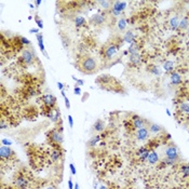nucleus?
<instances>
[{
  "instance_id": "nucleus-1",
  "label": "nucleus",
  "mask_w": 189,
  "mask_h": 189,
  "mask_svg": "<svg viewBox=\"0 0 189 189\" xmlns=\"http://www.w3.org/2000/svg\"><path fill=\"white\" fill-rule=\"evenodd\" d=\"M95 82L99 86V88L104 90L109 91V92H115V93H122L124 92L122 84L117 80L116 78L112 75H101L96 78Z\"/></svg>"
},
{
  "instance_id": "nucleus-2",
  "label": "nucleus",
  "mask_w": 189,
  "mask_h": 189,
  "mask_svg": "<svg viewBox=\"0 0 189 189\" xmlns=\"http://www.w3.org/2000/svg\"><path fill=\"white\" fill-rule=\"evenodd\" d=\"M78 69L80 70V71H82L83 74L92 75V74L97 71L99 65H97V62H96V60L94 57L86 55V56H83L78 62Z\"/></svg>"
},
{
  "instance_id": "nucleus-3",
  "label": "nucleus",
  "mask_w": 189,
  "mask_h": 189,
  "mask_svg": "<svg viewBox=\"0 0 189 189\" xmlns=\"http://www.w3.org/2000/svg\"><path fill=\"white\" fill-rule=\"evenodd\" d=\"M120 46L119 44L115 43V42H110L107 46H105V48L103 49L104 52V56L106 60H112L117 54H118V51H119Z\"/></svg>"
},
{
  "instance_id": "nucleus-4",
  "label": "nucleus",
  "mask_w": 189,
  "mask_h": 189,
  "mask_svg": "<svg viewBox=\"0 0 189 189\" xmlns=\"http://www.w3.org/2000/svg\"><path fill=\"white\" fill-rule=\"evenodd\" d=\"M48 138L53 145H62L64 142L63 133L58 129H53L48 132Z\"/></svg>"
},
{
  "instance_id": "nucleus-5",
  "label": "nucleus",
  "mask_w": 189,
  "mask_h": 189,
  "mask_svg": "<svg viewBox=\"0 0 189 189\" xmlns=\"http://www.w3.org/2000/svg\"><path fill=\"white\" fill-rule=\"evenodd\" d=\"M128 5L127 1H115L112 2V14L114 16H120L122 14V12L125 10Z\"/></svg>"
},
{
  "instance_id": "nucleus-6",
  "label": "nucleus",
  "mask_w": 189,
  "mask_h": 189,
  "mask_svg": "<svg viewBox=\"0 0 189 189\" xmlns=\"http://www.w3.org/2000/svg\"><path fill=\"white\" fill-rule=\"evenodd\" d=\"M105 21H106V13L105 12L93 14L90 18L91 24H92V25H95V26L103 25V24L105 23Z\"/></svg>"
},
{
  "instance_id": "nucleus-7",
  "label": "nucleus",
  "mask_w": 189,
  "mask_h": 189,
  "mask_svg": "<svg viewBox=\"0 0 189 189\" xmlns=\"http://www.w3.org/2000/svg\"><path fill=\"white\" fill-rule=\"evenodd\" d=\"M165 157L172 160H175L178 162L179 160V153L176 146H169L165 149Z\"/></svg>"
},
{
  "instance_id": "nucleus-8",
  "label": "nucleus",
  "mask_w": 189,
  "mask_h": 189,
  "mask_svg": "<svg viewBox=\"0 0 189 189\" xmlns=\"http://www.w3.org/2000/svg\"><path fill=\"white\" fill-rule=\"evenodd\" d=\"M21 60L25 63V65H31L35 61V53L31 50L25 49L22 53Z\"/></svg>"
},
{
  "instance_id": "nucleus-9",
  "label": "nucleus",
  "mask_w": 189,
  "mask_h": 189,
  "mask_svg": "<svg viewBox=\"0 0 189 189\" xmlns=\"http://www.w3.org/2000/svg\"><path fill=\"white\" fill-rule=\"evenodd\" d=\"M42 101H43L44 106L49 108H55L56 107V97L53 94H44L42 95Z\"/></svg>"
},
{
  "instance_id": "nucleus-10",
  "label": "nucleus",
  "mask_w": 189,
  "mask_h": 189,
  "mask_svg": "<svg viewBox=\"0 0 189 189\" xmlns=\"http://www.w3.org/2000/svg\"><path fill=\"white\" fill-rule=\"evenodd\" d=\"M13 184H14L15 188L17 189H26L27 186H28V181H27V178L24 175L18 174L17 176L15 177V179H14V181H13Z\"/></svg>"
},
{
  "instance_id": "nucleus-11",
  "label": "nucleus",
  "mask_w": 189,
  "mask_h": 189,
  "mask_svg": "<svg viewBox=\"0 0 189 189\" xmlns=\"http://www.w3.org/2000/svg\"><path fill=\"white\" fill-rule=\"evenodd\" d=\"M0 157L2 160H9L14 157V151L8 146H1L0 147Z\"/></svg>"
},
{
  "instance_id": "nucleus-12",
  "label": "nucleus",
  "mask_w": 189,
  "mask_h": 189,
  "mask_svg": "<svg viewBox=\"0 0 189 189\" xmlns=\"http://www.w3.org/2000/svg\"><path fill=\"white\" fill-rule=\"evenodd\" d=\"M132 124H133V128H134V129H136V130L142 129V128L145 127L146 120L143 119L142 117L137 116V115H133L132 116Z\"/></svg>"
},
{
  "instance_id": "nucleus-13",
  "label": "nucleus",
  "mask_w": 189,
  "mask_h": 189,
  "mask_svg": "<svg viewBox=\"0 0 189 189\" xmlns=\"http://www.w3.org/2000/svg\"><path fill=\"white\" fill-rule=\"evenodd\" d=\"M149 133H150L149 130L146 127L142 128V129H138L136 131V138L138 140H140V142H145V140H147L149 138Z\"/></svg>"
},
{
  "instance_id": "nucleus-14",
  "label": "nucleus",
  "mask_w": 189,
  "mask_h": 189,
  "mask_svg": "<svg viewBox=\"0 0 189 189\" xmlns=\"http://www.w3.org/2000/svg\"><path fill=\"white\" fill-rule=\"evenodd\" d=\"M150 151H151V149H149V148L146 147V146H143V147L137 149L136 155H137V157L140 158V161H146L148 159V156H149Z\"/></svg>"
},
{
  "instance_id": "nucleus-15",
  "label": "nucleus",
  "mask_w": 189,
  "mask_h": 189,
  "mask_svg": "<svg viewBox=\"0 0 189 189\" xmlns=\"http://www.w3.org/2000/svg\"><path fill=\"white\" fill-rule=\"evenodd\" d=\"M47 117L49 118V119H51L53 122H57L58 120H61V112H60V109L57 108V107L53 108L51 112L48 114Z\"/></svg>"
},
{
  "instance_id": "nucleus-16",
  "label": "nucleus",
  "mask_w": 189,
  "mask_h": 189,
  "mask_svg": "<svg viewBox=\"0 0 189 189\" xmlns=\"http://www.w3.org/2000/svg\"><path fill=\"white\" fill-rule=\"evenodd\" d=\"M129 62L133 66H140L142 63V56L140 53H134V54L129 55Z\"/></svg>"
},
{
  "instance_id": "nucleus-17",
  "label": "nucleus",
  "mask_w": 189,
  "mask_h": 189,
  "mask_svg": "<svg viewBox=\"0 0 189 189\" xmlns=\"http://www.w3.org/2000/svg\"><path fill=\"white\" fill-rule=\"evenodd\" d=\"M178 25H179V17L177 15H174L170 18L169 21V26L172 30H177L178 29Z\"/></svg>"
},
{
  "instance_id": "nucleus-18",
  "label": "nucleus",
  "mask_w": 189,
  "mask_h": 189,
  "mask_svg": "<svg viewBox=\"0 0 189 189\" xmlns=\"http://www.w3.org/2000/svg\"><path fill=\"white\" fill-rule=\"evenodd\" d=\"M62 158V150L61 149H53L50 153V159H51L52 162H57Z\"/></svg>"
},
{
  "instance_id": "nucleus-19",
  "label": "nucleus",
  "mask_w": 189,
  "mask_h": 189,
  "mask_svg": "<svg viewBox=\"0 0 189 189\" xmlns=\"http://www.w3.org/2000/svg\"><path fill=\"white\" fill-rule=\"evenodd\" d=\"M170 79H171V82L174 86H178L181 82V76L176 71H173V73L170 74Z\"/></svg>"
},
{
  "instance_id": "nucleus-20",
  "label": "nucleus",
  "mask_w": 189,
  "mask_h": 189,
  "mask_svg": "<svg viewBox=\"0 0 189 189\" xmlns=\"http://www.w3.org/2000/svg\"><path fill=\"white\" fill-rule=\"evenodd\" d=\"M122 40H123L124 42H127V43H129V44H132L133 42H135V35L133 34V31L129 30V31H127L124 35H123Z\"/></svg>"
},
{
  "instance_id": "nucleus-21",
  "label": "nucleus",
  "mask_w": 189,
  "mask_h": 189,
  "mask_svg": "<svg viewBox=\"0 0 189 189\" xmlns=\"http://www.w3.org/2000/svg\"><path fill=\"white\" fill-rule=\"evenodd\" d=\"M147 161H148V163H149V164H156V163H157V162L159 161L158 153H157V151H155V150H151L150 153H149V156H148Z\"/></svg>"
},
{
  "instance_id": "nucleus-22",
  "label": "nucleus",
  "mask_w": 189,
  "mask_h": 189,
  "mask_svg": "<svg viewBox=\"0 0 189 189\" xmlns=\"http://www.w3.org/2000/svg\"><path fill=\"white\" fill-rule=\"evenodd\" d=\"M93 129H94V131H96V132H99V133L104 132V131H105V123H104L103 120H101V119L96 120L93 124Z\"/></svg>"
},
{
  "instance_id": "nucleus-23",
  "label": "nucleus",
  "mask_w": 189,
  "mask_h": 189,
  "mask_svg": "<svg viewBox=\"0 0 189 189\" xmlns=\"http://www.w3.org/2000/svg\"><path fill=\"white\" fill-rule=\"evenodd\" d=\"M74 22H75V25H76V27H77V28H80V27H84V26L87 25L86 18L83 17V16H80V15L76 16V17L74 18Z\"/></svg>"
},
{
  "instance_id": "nucleus-24",
  "label": "nucleus",
  "mask_w": 189,
  "mask_h": 189,
  "mask_svg": "<svg viewBox=\"0 0 189 189\" xmlns=\"http://www.w3.org/2000/svg\"><path fill=\"white\" fill-rule=\"evenodd\" d=\"M148 130H149V132L153 133V134H158V133L162 132L163 128L161 127V125L157 124V123H150V125L148 127Z\"/></svg>"
},
{
  "instance_id": "nucleus-25",
  "label": "nucleus",
  "mask_w": 189,
  "mask_h": 189,
  "mask_svg": "<svg viewBox=\"0 0 189 189\" xmlns=\"http://www.w3.org/2000/svg\"><path fill=\"white\" fill-rule=\"evenodd\" d=\"M189 28V18L187 16H184L179 21V25H178V29L181 30H186V29Z\"/></svg>"
},
{
  "instance_id": "nucleus-26",
  "label": "nucleus",
  "mask_w": 189,
  "mask_h": 189,
  "mask_svg": "<svg viewBox=\"0 0 189 189\" xmlns=\"http://www.w3.org/2000/svg\"><path fill=\"white\" fill-rule=\"evenodd\" d=\"M127 26H128V20L124 17H121L118 21V23H117V27H118V30L119 31H123L127 28Z\"/></svg>"
},
{
  "instance_id": "nucleus-27",
  "label": "nucleus",
  "mask_w": 189,
  "mask_h": 189,
  "mask_svg": "<svg viewBox=\"0 0 189 189\" xmlns=\"http://www.w3.org/2000/svg\"><path fill=\"white\" fill-rule=\"evenodd\" d=\"M163 69L166 73H173L174 71V63L172 61H165L163 63Z\"/></svg>"
},
{
  "instance_id": "nucleus-28",
  "label": "nucleus",
  "mask_w": 189,
  "mask_h": 189,
  "mask_svg": "<svg viewBox=\"0 0 189 189\" xmlns=\"http://www.w3.org/2000/svg\"><path fill=\"white\" fill-rule=\"evenodd\" d=\"M179 172L181 173L183 177H189V163L181 164V168H179Z\"/></svg>"
},
{
  "instance_id": "nucleus-29",
  "label": "nucleus",
  "mask_w": 189,
  "mask_h": 189,
  "mask_svg": "<svg viewBox=\"0 0 189 189\" xmlns=\"http://www.w3.org/2000/svg\"><path fill=\"white\" fill-rule=\"evenodd\" d=\"M138 50H140V46L136 41L133 42L132 44L129 46V49H128V53L129 54H134V53H138Z\"/></svg>"
},
{
  "instance_id": "nucleus-30",
  "label": "nucleus",
  "mask_w": 189,
  "mask_h": 189,
  "mask_svg": "<svg viewBox=\"0 0 189 189\" xmlns=\"http://www.w3.org/2000/svg\"><path fill=\"white\" fill-rule=\"evenodd\" d=\"M101 140H102L101 135H95V136H93V137H91L90 140L88 142L89 147H94V146H96L97 145V143H99Z\"/></svg>"
},
{
  "instance_id": "nucleus-31",
  "label": "nucleus",
  "mask_w": 189,
  "mask_h": 189,
  "mask_svg": "<svg viewBox=\"0 0 189 189\" xmlns=\"http://www.w3.org/2000/svg\"><path fill=\"white\" fill-rule=\"evenodd\" d=\"M179 112L183 114H189V102H183L179 104Z\"/></svg>"
},
{
  "instance_id": "nucleus-32",
  "label": "nucleus",
  "mask_w": 189,
  "mask_h": 189,
  "mask_svg": "<svg viewBox=\"0 0 189 189\" xmlns=\"http://www.w3.org/2000/svg\"><path fill=\"white\" fill-rule=\"evenodd\" d=\"M99 5H101V8L103 9V10H109V9H112V2H110V1H105V0H103V1H99Z\"/></svg>"
},
{
  "instance_id": "nucleus-33",
  "label": "nucleus",
  "mask_w": 189,
  "mask_h": 189,
  "mask_svg": "<svg viewBox=\"0 0 189 189\" xmlns=\"http://www.w3.org/2000/svg\"><path fill=\"white\" fill-rule=\"evenodd\" d=\"M149 71H150L153 75L155 76H160L161 75V69L158 67V66H156V65H153V66H150V68H149Z\"/></svg>"
},
{
  "instance_id": "nucleus-34",
  "label": "nucleus",
  "mask_w": 189,
  "mask_h": 189,
  "mask_svg": "<svg viewBox=\"0 0 189 189\" xmlns=\"http://www.w3.org/2000/svg\"><path fill=\"white\" fill-rule=\"evenodd\" d=\"M162 163H163V166L164 165H174V164L177 163V161L175 160H172V159H169V158H164L163 160H162Z\"/></svg>"
},
{
  "instance_id": "nucleus-35",
  "label": "nucleus",
  "mask_w": 189,
  "mask_h": 189,
  "mask_svg": "<svg viewBox=\"0 0 189 189\" xmlns=\"http://www.w3.org/2000/svg\"><path fill=\"white\" fill-rule=\"evenodd\" d=\"M8 128H9L8 122L5 121V119H2L1 121H0V129H1V130H5V129H8Z\"/></svg>"
},
{
  "instance_id": "nucleus-36",
  "label": "nucleus",
  "mask_w": 189,
  "mask_h": 189,
  "mask_svg": "<svg viewBox=\"0 0 189 189\" xmlns=\"http://www.w3.org/2000/svg\"><path fill=\"white\" fill-rule=\"evenodd\" d=\"M20 42H21L22 44H26V46H29L30 44V40H28L27 38H25V37H20Z\"/></svg>"
},
{
  "instance_id": "nucleus-37",
  "label": "nucleus",
  "mask_w": 189,
  "mask_h": 189,
  "mask_svg": "<svg viewBox=\"0 0 189 189\" xmlns=\"http://www.w3.org/2000/svg\"><path fill=\"white\" fill-rule=\"evenodd\" d=\"M1 144H2V146H11L13 144V142L12 140H7V138H2L1 140Z\"/></svg>"
},
{
  "instance_id": "nucleus-38",
  "label": "nucleus",
  "mask_w": 189,
  "mask_h": 189,
  "mask_svg": "<svg viewBox=\"0 0 189 189\" xmlns=\"http://www.w3.org/2000/svg\"><path fill=\"white\" fill-rule=\"evenodd\" d=\"M73 79L76 81V87H79V88H80L81 86H83V83H84V81H83V80H80V79H77V78L74 77V76H73Z\"/></svg>"
},
{
  "instance_id": "nucleus-39",
  "label": "nucleus",
  "mask_w": 189,
  "mask_h": 189,
  "mask_svg": "<svg viewBox=\"0 0 189 189\" xmlns=\"http://www.w3.org/2000/svg\"><path fill=\"white\" fill-rule=\"evenodd\" d=\"M27 94H28L29 96H35V95H36V90H35V88H33V87L28 88V90H27Z\"/></svg>"
},
{
  "instance_id": "nucleus-40",
  "label": "nucleus",
  "mask_w": 189,
  "mask_h": 189,
  "mask_svg": "<svg viewBox=\"0 0 189 189\" xmlns=\"http://www.w3.org/2000/svg\"><path fill=\"white\" fill-rule=\"evenodd\" d=\"M35 21H36V23H37V25H38L39 28H42V27H43V22H42V20H40L38 16L35 17Z\"/></svg>"
},
{
  "instance_id": "nucleus-41",
  "label": "nucleus",
  "mask_w": 189,
  "mask_h": 189,
  "mask_svg": "<svg viewBox=\"0 0 189 189\" xmlns=\"http://www.w3.org/2000/svg\"><path fill=\"white\" fill-rule=\"evenodd\" d=\"M37 37V41H38V43H43V36H42V34H37L36 35Z\"/></svg>"
},
{
  "instance_id": "nucleus-42",
  "label": "nucleus",
  "mask_w": 189,
  "mask_h": 189,
  "mask_svg": "<svg viewBox=\"0 0 189 189\" xmlns=\"http://www.w3.org/2000/svg\"><path fill=\"white\" fill-rule=\"evenodd\" d=\"M74 93H75L76 95H81L82 91H81V89L79 88V87H75V88H74Z\"/></svg>"
},
{
  "instance_id": "nucleus-43",
  "label": "nucleus",
  "mask_w": 189,
  "mask_h": 189,
  "mask_svg": "<svg viewBox=\"0 0 189 189\" xmlns=\"http://www.w3.org/2000/svg\"><path fill=\"white\" fill-rule=\"evenodd\" d=\"M69 168H70V171H71V174H73V175H76V173H77V170H76L75 165H74L73 163H70L69 164Z\"/></svg>"
},
{
  "instance_id": "nucleus-44",
  "label": "nucleus",
  "mask_w": 189,
  "mask_h": 189,
  "mask_svg": "<svg viewBox=\"0 0 189 189\" xmlns=\"http://www.w3.org/2000/svg\"><path fill=\"white\" fill-rule=\"evenodd\" d=\"M64 99H65V106H66V108H67V109H69L70 108L69 99H67V96H64Z\"/></svg>"
},
{
  "instance_id": "nucleus-45",
  "label": "nucleus",
  "mask_w": 189,
  "mask_h": 189,
  "mask_svg": "<svg viewBox=\"0 0 189 189\" xmlns=\"http://www.w3.org/2000/svg\"><path fill=\"white\" fill-rule=\"evenodd\" d=\"M68 121H69V125H70V128H73L74 127V120H73V117L70 116H68Z\"/></svg>"
},
{
  "instance_id": "nucleus-46",
  "label": "nucleus",
  "mask_w": 189,
  "mask_h": 189,
  "mask_svg": "<svg viewBox=\"0 0 189 189\" xmlns=\"http://www.w3.org/2000/svg\"><path fill=\"white\" fill-rule=\"evenodd\" d=\"M68 186H69V189H74V188H75V185L73 184L71 179H69V181H68Z\"/></svg>"
},
{
  "instance_id": "nucleus-47",
  "label": "nucleus",
  "mask_w": 189,
  "mask_h": 189,
  "mask_svg": "<svg viewBox=\"0 0 189 189\" xmlns=\"http://www.w3.org/2000/svg\"><path fill=\"white\" fill-rule=\"evenodd\" d=\"M57 88L60 89L61 91H63L64 90V84H63L62 82H57Z\"/></svg>"
},
{
  "instance_id": "nucleus-48",
  "label": "nucleus",
  "mask_w": 189,
  "mask_h": 189,
  "mask_svg": "<svg viewBox=\"0 0 189 189\" xmlns=\"http://www.w3.org/2000/svg\"><path fill=\"white\" fill-rule=\"evenodd\" d=\"M29 33H31V34H33V33H36V35H37V34H39V29H37V28L30 29V30H29Z\"/></svg>"
},
{
  "instance_id": "nucleus-49",
  "label": "nucleus",
  "mask_w": 189,
  "mask_h": 189,
  "mask_svg": "<svg viewBox=\"0 0 189 189\" xmlns=\"http://www.w3.org/2000/svg\"><path fill=\"white\" fill-rule=\"evenodd\" d=\"M97 189H108V188H107V187L105 186V185H101V186H99Z\"/></svg>"
},
{
  "instance_id": "nucleus-50",
  "label": "nucleus",
  "mask_w": 189,
  "mask_h": 189,
  "mask_svg": "<svg viewBox=\"0 0 189 189\" xmlns=\"http://www.w3.org/2000/svg\"><path fill=\"white\" fill-rule=\"evenodd\" d=\"M41 2H42V1H40V0H38V1H35V3H36L37 7H39V5H41Z\"/></svg>"
},
{
  "instance_id": "nucleus-51",
  "label": "nucleus",
  "mask_w": 189,
  "mask_h": 189,
  "mask_svg": "<svg viewBox=\"0 0 189 189\" xmlns=\"http://www.w3.org/2000/svg\"><path fill=\"white\" fill-rule=\"evenodd\" d=\"M74 189H79V185H78V183H76L75 184V188Z\"/></svg>"
},
{
  "instance_id": "nucleus-52",
  "label": "nucleus",
  "mask_w": 189,
  "mask_h": 189,
  "mask_svg": "<svg viewBox=\"0 0 189 189\" xmlns=\"http://www.w3.org/2000/svg\"><path fill=\"white\" fill-rule=\"evenodd\" d=\"M166 114H168V116H171V112H170L169 109H166Z\"/></svg>"
},
{
  "instance_id": "nucleus-53",
  "label": "nucleus",
  "mask_w": 189,
  "mask_h": 189,
  "mask_svg": "<svg viewBox=\"0 0 189 189\" xmlns=\"http://www.w3.org/2000/svg\"><path fill=\"white\" fill-rule=\"evenodd\" d=\"M47 189H55V187H53V186H50V187H48Z\"/></svg>"
},
{
  "instance_id": "nucleus-54",
  "label": "nucleus",
  "mask_w": 189,
  "mask_h": 189,
  "mask_svg": "<svg viewBox=\"0 0 189 189\" xmlns=\"http://www.w3.org/2000/svg\"><path fill=\"white\" fill-rule=\"evenodd\" d=\"M1 189H3V188H1Z\"/></svg>"
},
{
  "instance_id": "nucleus-55",
  "label": "nucleus",
  "mask_w": 189,
  "mask_h": 189,
  "mask_svg": "<svg viewBox=\"0 0 189 189\" xmlns=\"http://www.w3.org/2000/svg\"><path fill=\"white\" fill-rule=\"evenodd\" d=\"M14 189H16V188H14Z\"/></svg>"
}]
</instances>
